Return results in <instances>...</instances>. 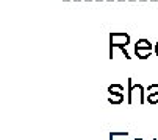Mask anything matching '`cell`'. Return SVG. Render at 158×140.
<instances>
[{
	"label": "cell",
	"instance_id": "obj_1",
	"mask_svg": "<svg viewBox=\"0 0 158 140\" xmlns=\"http://www.w3.org/2000/svg\"><path fill=\"white\" fill-rule=\"evenodd\" d=\"M110 59L114 58V49H119L122 52V55L125 56V59H130L131 56H128L125 47L130 44V34L125 31H111L110 33Z\"/></svg>",
	"mask_w": 158,
	"mask_h": 140
},
{
	"label": "cell",
	"instance_id": "obj_2",
	"mask_svg": "<svg viewBox=\"0 0 158 140\" xmlns=\"http://www.w3.org/2000/svg\"><path fill=\"white\" fill-rule=\"evenodd\" d=\"M128 104H144L147 101L146 98V89L143 84H133V78H128Z\"/></svg>",
	"mask_w": 158,
	"mask_h": 140
},
{
	"label": "cell",
	"instance_id": "obj_3",
	"mask_svg": "<svg viewBox=\"0 0 158 140\" xmlns=\"http://www.w3.org/2000/svg\"><path fill=\"white\" fill-rule=\"evenodd\" d=\"M133 52H135V56H138L139 59H147L153 52V45L147 39H138L133 47Z\"/></svg>",
	"mask_w": 158,
	"mask_h": 140
},
{
	"label": "cell",
	"instance_id": "obj_4",
	"mask_svg": "<svg viewBox=\"0 0 158 140\" xmlns=\"http://www.w3.org/2000/svg\"><path fill=\"white\" fill-rule=\"evenodd\" d=\"M146 98L149 104H158V84L153 83L146 89Z\"/></svg>",
	"mask_w": 158,
	"mask_h": 140
},
{
	"label": "cell",
	"instance_id": "obj_5",
	"mask_svg": "<svg viewBox=\"0 0 158 140\" xmlns=\"http://www.w3.org/2000/svg\"><path fill=\"white\" fill-rule=\"evenodd\" d=\"M128 137V131H114L110 132V140H122Z\"/></svg>",
	"mask_w": 158,
	"mask_h": 140
},
{
	"label": "cell",
	"instance_id": "obj_6",
	"mask_svg": "<svg viewBox=\"0 0 158 140\" xmlns=\"http://www.w3.org/2000/svg\"><path fill=\"white\" fill-rule=\"evenodd\" d=\"M108 101L111 104H121L124 101V93H119V95H114V93H108Z\"/></svg>",
	"mask_w": 158,
	"mask_h": 140
},
{
	"label": "cell",
	"instance_id": "obj_7",
	"mask_svg": "<svg viewBox=\"0 0 158 140\" xmlns=\"http://www.w3.org/2000/svg\"><path fill=\"white\" fill-rule=\"evenodd\" d=\"M108 93H114V95L124 93V86H122V84H111V86L108 87Z\"/></svg>",
	"mask_w": 158,
	"mask_h": 140
},
{
	"label": "cell",
	"instance_id": "obj_8",
	"mask_svg": "<svg viewBox=\"0 0 158 140\" xmlns=\"http://www.w3.org/2000/svg\"><path fill=\"white\" fill-rule=\"evenodd\" d=\"M153 52H155V55L158 56V41H156V44L153 45Z\"/></svg>",
	"mask_w": 158,
	"mask_h": 140
},
{
	"label": "cell",
	"instance_id": "obj_9",
	"mask_svg": "<svg viewBox=\"0 0 158 140\" xmlns=\"http://www.w3.org/2000/svg\"><path fill=\"white\" fill-rule=\"evenodd\" d=\"M133 140H143V138H133Z\"/></svg>",
	"mask_w": 158,
	"mask_h": 140
},
{
	"label": "cell",
	"instance_id": "obj_10",
	"mask_svg": "<svg viewBox=\"0 0 158 140\" xmlns=\"http://www.w3.org/2000/svg\"><path fill=\"white\" fill-rule=\"evenodd\" d=\"M153 140H158V138H153Z\"/></svg>",
	"mask_w": 158,
	"mask_h": 140
}]
</instances>
